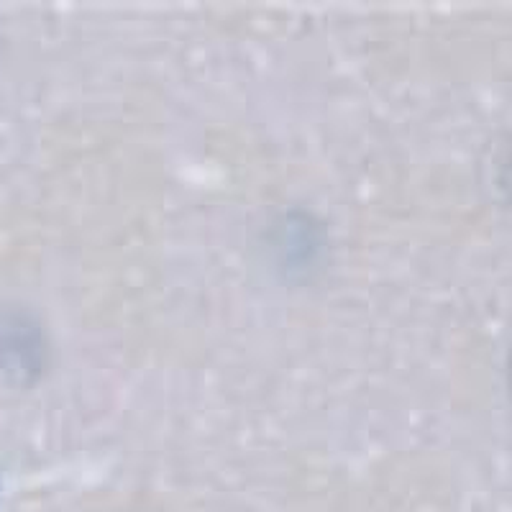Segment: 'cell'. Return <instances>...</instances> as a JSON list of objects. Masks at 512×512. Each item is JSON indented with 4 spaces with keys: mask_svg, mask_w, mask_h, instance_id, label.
<instances>
[{
    "mask_svg": "<svg viewBox=\"0 0 512 512\" xmlns=\"http://www.w3.org/2000/svg\"><path fill=\"white\" fill-rule=\"evenodd\" d=\"M510 372H512V364H510Z\"/></svg>",
    "mask_w": 512,
    "mask_h": 512,
    "instance_id": "6da1fadb",
    "label": "cell"
}]
</instances>
